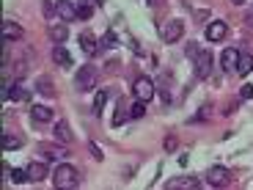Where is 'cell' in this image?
<instances>
[{
    "label": "cell",
    "mask_w": 253,
    "mask_h": 190,
    "mask_svg": "<svg viewBox=\"0 0 253 190\" xmlns=\"http://www.w3.org/2000/svg\"><path fill=\"white\" fill-rule=\"evenodd\" d=\"M52 182H55L58 190H75V185L80 182V171L72 163H61L52 174Z\"/></svg>",
    "instance_id": "obj_1"
},
{
    "label": "cell",
    "mask_w": 253,
    "mask_h": 190,
    "mask_svg": "<svg viewBox=\"0 0 253 190\" xmlns=\"http://www.w3.org/2000/svg\"><path fill=\"white\" fill-rule=\"evenodd\" d=\"M96 80H99V72L91 66V63H85V66H80L77 69V75H75V86L80 91H91L96 86Z\"/></svg>",
    "instance_id": "obj_2"
},
{
    "label": "cell",
    "mask_w": 253,
    "mask_h": 190,
    "mask_svg": "<svg viewBox=\"0 0 253 190\" xmlns=\"http://www.w3.org/2000/svg\"><path fill=\"white\" fill-rule=\"evenodd\" d=\"M132 94L138 102H152L154 99V83L149 80V77H138V80L132 83Z\"/></svg>",
    "instance_id": "obj_3"
},
{
    "label": "cell",
    "mask_w": 253,
    "mask_h": 190,
    "mask_svg": "<svg viewBox=\"0 0 253 190\" xmlns=\"http://www.w3.org/2000/svg\"><path fill=\"white\" fill-rule=\"evenodd\" d=\"M228 182H231V174L226 165H212L207 171V185H212V188H226Z\"/></svg>",
    "instance_id": "obj_4"
},
{
    "label": "cell",
    "mask_w": 253,
    "mask_h": 190,
    "mask_svg": "<svg viewBox=\"0 0 253 190\" xmlns=\"http://www.w3.org/2000/svg\"><path fill=\"white\" fill-rule=\"evenodd\" d=\"M165 190H201V182L196 177H173L165 182Z\"/></svg>",
    "instance_id": "obj_5"
},
{
    "label": "cell",
    "mask_w": 253,
    "mask_h": 190,
    "mask_svg": "<svg viewBox=\"0 0 253 190\" xmlns=\"http://www.w3.org/2000/svg\"><path fill=\"white\" fill-rule=\"evenodd\" d=\"M182 33H184L182 19H171V22L165 25V31H163V42L165 45H176L179 39H182Z\"/></svg>",
    "instance_id": "obj_6"
},
{
    "label": "cell",
    "mask_w": 253,
    "mask_h": 190,
    "mask_svg": "<svg viewBox=\"0 0 253 190\" xmlns=\"http://www.w3.org/2000/svg\"><path fill=\"white\" fill-rule=\"evenodd\" d=\"M237 63H240V50L237 47H226V50L220 52V66L223 72H237Z\"/></svg>",
    "instance_id": "obj_7"
},
{
    "label": "cell",
    "mask_w": 253,
    "mask_h": 190,
    "mask_svg": "<svg viewBox=\"0 0 253 190\" xmlns=\"http://www.w3.org/2000/svg\"><path fill=\"white\" fill-rule=\"evenodd\" d=\"M52 133H55V141L61 146H69L72 141H75V135H72V127H69V121H55V130H52Z\"/></svg>",
    "instance_id": "obj_8"
},
{
    "label": "cell",
    "mask_w": 253,
    "mask_h": 190,
    "mask_svg": "<svg viewBox=\"0 0 253 190\" xmlns=\"http://www.w3.org/2000/svg\"><path fill=\"white\" fill-rule=\"evenodd\" d=\"M55 14L63 19V22H72V19H77V3H69V0H58V3H55Z\"/></svg>",
    "instance_id": "obj_9"
},
{
    "label": "cell",
    "mask_w": 253,
    "mask_h": 190,
    "mask_svg": "<svg viewBox=\"0 0 253 190\" xmlns=\"http://www.w3.org/2000/svg\"><path fill=\"white\" fill-rule=\"evenodd\" d=\"M47 174H50L47 163H42V160L28 163V179H31V182H42V179H47Z\"/></svg>",
    "instance_id": "obj_10"
},
{
    "label": "cell",
    "mask_w": 253,
    "mask_h": 190,
    "mask_svg": "<svg viewBox=\"0 0 253 190\" xmlns=\"http://www.w3.org/2000/svg\"><path fill=\"white\" fill-rule=\"evenodd\" d=\"M226 33H228V25L223 22V19L209 22V28H207V39H209V42H223V39H226Z\"/></svg>",
    "instance_id": "obj_11"
},
{
    "label": "cell",
    "mask_w": 253,
    "mask_h": 190,
    "mask_svg": "<svg viewBox=\"0 0 253 190\" xmlns=\"http://www.w3.org/2000/svg\"><path fill=\"white\" fill-rule=\"evenodd\" d=\"M196 75L201 77V80H204V77H209V75H212V52H207V50H204L201 55L196 58Z\"/></svg>",
    "instance_id": "obj_12"
},
{
    "label": "cell",
    "mask_w": 253,
    "mask_h": 190,
    "mask_svg": "<svg viewBox=\"0 0 253 190\" xmlns=\"http://www.w3.org/2000/svg\"><path fill=\"white\" fill-rule=\"evenodd\" d=\"M3 39H8V42H19V39H22V25L14 22V19H3Z\"/></svg>",
    "instance_id": "obj_13"
},
{
    "label": "cell",
    "mask_w": 253,
    "mask_h": 190,
    "mask_svg": "<svg viewBox=\"0 0 253 190\" xmlns=\"http://www.w3.org/2000/svg\"><path fill=\"white\" fill-rule=\"evenodd\" d=\"M52 61H55L58 66H63V69H72V52L66 50L63 45H55V50H52Z\"/></svg>",
    "instance_id": "obj_14"
},
{
    "label": "cell",
    "mask_w": 253,
    "mask_h": 190,
    "mask_svg": "<svg viewBox=\"0 0 253 190\" xmlns=\"http://www.w3.org/2000/svg\"><path fill=\"white\" fill-rule=\"evenodd\" d=\"M80 47H83V52H85V55H96V52H99V42H96L88 31L80 33Z\"/></svg>",
    "instance_id": "obj_15"
},
{
    "label": "cell",
    "mask_w": 253,
    "mask_h": 190,
    "mask_svg": "<svg viewBox=\"0 0 253 190\" xmlns=\"http://www.w3.org/2000/svg\"><path fill=\"white\" fill-rule=\"evenodd\" d=\"M31 119L39 121V124H44V121L52 119V110L47 108V105H33V108H31Z\"/></svg>",
    "instance_id": "obj_16"
},
{
    "label": "cell",
    "mask_w": 253,
    "mask_h": 190,
    "mask_svg": "<svg viewBox=\"0 0 253 190\" xmlns=\"http://www.w3.org/2000/svg\"><path fill=\"white\" fill-rule=\"evenodd\" d=\"M251 69H253V55H251V52H240L237 72H240V75H251Z\"/></svg>",
    "instance_id": "obj_17"
},
{
    "label": "cell",
    "mask_w": 253,
    "mask_h": 190,
    "mask_svg": "<svg viewBox=\"0 0 253 190\" xmlns=\"http://www.w3.org/2000/svg\"><path fill=\"white\" fill-rule=\"evenodd\" d=\"M31 96V91L22 86V83H14V86H8V99H28Z\"/></svg>",
    "instance_id": "obj_18"
},
{
    "label": "cell",
    "mask_w": 253,
    "mask_h": 190,
    "mask_svg": "<svg viewBox=\"0 0 253 190\" xmlns=\"http://www.w3.org/2000/svg\"><path fill=\"white\" fill-rule=\"evenodd\" d=\"M50 39L55 42V45H63V42L69 39V31H66V25H55V28H50Z\"/></svg>",
    "instance_id": "obj_19"
},
{
    "label": "cell",
    "mask_w": 253,
    "mask_h": 190,
    "mask_svg": "<svg viewBox=\"0 0 253 190\" xmlns=\"http://www.w3.org/2000/svg\"><path fill=\"white\" fill-rule=\"evenodd\" d=\"M116 45H119V36H116L113 31H108L105 36H102V42H99V47H105V50H113Z\"/></svg>",
    "instance_id": "obj_20"
},
{
    "label": "cell",
    "mask_w": 253,
    "mask_h": 190,
    "mask_svg": "<svg viewBox=\"0 0 253 190\" xmlns=\"http://www.w3.org/2000/svg\"><path fill=\"white\" fill-rule=\"evenodd\" d=\"M36 86H39V91H42L44 96H52V94H55V86H52V80H47V77H39Z\"/></svg>",
    "instance_id": "obj_21"
},
{
    "label": "cell",
    "mask_w": 253,
    "mask_h": 190,
    "mask_svg": "<svg viewBox=\"0 0 253 190\" xmlns=\"http://www.w3.org/2000/svg\"><path fill=\"white\" fill-rule=\"evenodd\" d=\"M146 116V102H132V108H129V119H143Z\"/></svg>",
    "instance_id": "obj_22"
},
{
    "label": "cell",
    "mask_w": 253,
    "mask_h": 190,
    "mask_svg": "<svg viewBox=\"0 0 253 190\" xmlns=\"http://www.w3.org/2000/svg\"><path fill=\"white\" fill-rule=\"evenodd\" d=\"M8 174H11V179H14L17 185H22V182H31V179H28V168H11Z\"/></svg>",
    "instance_id": "obj_23"
},
{
    "label": "cell",
    "mask_w": 253,
    "mask_h": 190,
    "mask_svg": "<svg viewBox=\"0 0 253 190\" xmlns=\"http://www.w3.org/2000/svg\"><path fill=\"white\" fill-rule=\"evenodd\" d=\"M42 154H47V157H63V154H66V149H58V146L42 143Z\"/></svg>",
    "instance_id": "obj_24"
},
{
    "label": "cell",
    "mask_w": 253,
    "mask_h": 190,
    "mask_svg": "<svg viewBox=\"0 0 253 190\" xmlns=\"http://www.w3.org/2000/svg\"><path fill=\"white\" fill-rule=\"evenodd\" d=\"M105 99H108V91H96V96H94V116L102 113V105H105Z\"/></svg>",
    "instance_id": "obj_25"
},
{
    "label": "cell",
    "mask_w": 253,
    "mask_h": 190,
    "mask_svg": "<svg viewBox=\"0 0 253 190\" xmlns=\"http://www.w3.org/2000/svg\"><path fill=\"white\" fill-rule=\"evenodd\" d=\"M94 17V6H83V3H77V19H88Z\"/></svg>",
    "instance_id": "obj_26"
},
{
    "label": "cell",
    "mask_w": 253,
    "mask_h": 190,
    "mask_svg": "<svg viewBox=\"0 0 253 190\" xmlns=\"http://www.w3.org/2000/svg\"><path fill=\"white\" fill-rule=\"evenodd\" d=\"M19 138L17 135H3V149H19Z\"/></svg>",
    "instance_id": "obj_27"
},
{
    "label": "cell",
    "mask_w": 253,
    "mask_h": 190,
    "mask_svg": "<svg viewBox=\"0 0 253 190\" xmlns=\"http://www.w3.org/2000/svg\"><path fill=\"white\" fill-rule=\"evenodd\" d=\"M240 99H253V86L251 83H245V86L240 89Z\"/></svg>",
    "instance_id": "obj_28"
},
{
    "label": "cell",
    "mask_w": 253,
    "mask_h": 190,
    "mask_svg": "<svg viewBox=\"0 0 253 190\" xmlns=\"http://www.w3.org/2000/svg\"><path fill=\"white\" fill-rule=\"evenodd\" d=\"M198 55H201V50H198V45H196V42H190V45H187V58H193V61H196Z\"/></svg>",
    "instance_id": "obj_29"
},
{
    "label": "cell",
    "mask_w": 253,
    "mask_h": 190,
    "mask_svg": "<svg viewBox=\"0 0 253 190\" xmlns=\"http://www.w3.org/2000/svg\"><path fill=\"white\" fill-rule=\"evenodd\" d=\"M119 124H124V110L116 108V113H113V127H119Z\"/></svg>",
    "instance_id": "obj_30"
},
{
    "label": "cell",
    "mask_w": 253,
    "mask_h": 190,
    "mask_svg": "<svg viewBox=\"0 0 253 190\" xmlns=\"http://www.w3.org/2000/svg\"><path fill=\"white\" fill-rule=\"evenodd\" d=\"M165 149H168V152H173V149H176V138H173V135H168V138H165Z\"/></svg>",
    "instance_id": "obj_31"
},
{
    "label": "cell",
    "mask_w": 253,
    "mask_h": 190,
    "mask_svg": "<svg viewBox=\"0 0 253 190\" xmlns=\"http://www.w3.org/2000/svg\"><path fill=\"white\" fill-rule=\"evenodd\" d=\"M91 154H94V157H96V160H102V152H99V149H96V146H94V143H91Z\"/></svg>",
    "instance_id": "obj_32"
},
{
    "label": "cell",
    "mask_w": 253,
    "mask_h": 190,
    "mask_svg": "<svg viewBox=\"0 0 253 190\" xmlns=\"http://www.w3.org/2000/svg\"><path fill=\"white\" fill-rule=\"evenodd\" d=\"M231 3H237V6H242V3H245V0H231Z\"/></svg>",
    "instance_id": "obj_33"
},
{
    "label": "cell",
    "mask_w": 253,
    "mask_h": 190,
    "mask_svg": "<svg viewBox=\"0 0 253 190\" xmlns=\"http://www.w3.org/2000/svg\"><path fill=\"white\" fill-rule=\"evenodd\" d=\"M149 3H152V6H157V0H149Z\"/></svg>",
    "instance_id": "obj_34"
},
{
    "label": "cell",
    "mask_w": 253,
    "mask_h": 190,
    "mask_svg": "<svg viewBox=\"0 0 253 190\" xmlns=\"http://www.w3.org/2000/svg\"><path fill=\"white\" fill-rule=\"evenodd\" d=\"M102 3H105V0H96V6H102Z\"/></svg>",
    "instance_id": "obj_35"
}]
</instances>
